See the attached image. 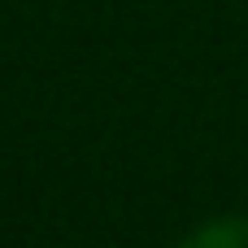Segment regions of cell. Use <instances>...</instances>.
I'll use <instances>...</instances> for the list:
<instances>
[{"mask_svg": "<svg viewBox=\"0 0 248 248\" xmlns=\"http://www.w3.org/2000/svg\"><path fill=\"white\" fill-rule=\"evenodd\" d=\"M174 248H248V218H240V214L209 218L196 231H187Z\"/></svg>", "mask_w": 248, "mask_h": 248, "instance_id": "6da1fadb", "label": "cell"}]
</instances>
